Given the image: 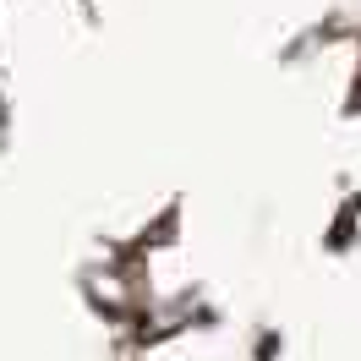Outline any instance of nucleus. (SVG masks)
Here are the masks:
<instances>
[]
</instances>
